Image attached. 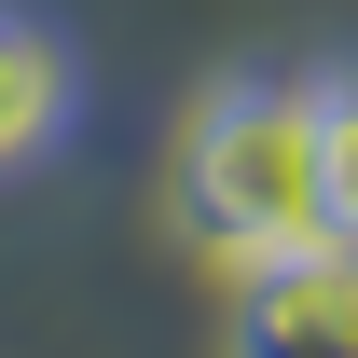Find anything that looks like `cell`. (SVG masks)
Masks as SVG:
<instances>
[{
	"instance_id": "obj_1",
	"label": "cell",
	"mask_w": 358,
	"mask_h": 358,
	"mask_svg": "<svg viewBox=\"0 0 358 358\" xmlns=\"http://www.w3.org/2000/svg\"><path fill=\"white\" fill-rule=\"evenodd\" d=\"M179 207L234 275L275 262V248H317L331 234V207H317V83H262V69L221 83L179 138Z\"/></svg>"
},
{
	"instance_id": "obj_2",
	"label": "cell",
	"mask_w": 358,
	"mask_h": 358,
	"mask_svg": "<svg viewBox=\"0 0 358 358\" xmlns=\"http://www.w3.org/2000/svg\"><path fill=\"white\" fill-rule=\"evenodd\" d=\"M234 358H358V248H345V234L248 262V317H234Z\"/></svg>"
},
{
	"instance_id": "obj_3",
	"label": "cell",
	"mask_w": 358,
	"mask_h": 358,
	"mask_svg": "<svg viewBox=\"0 0 358 358\" xmlns=\"http://www.w3.org/2000/svg\"><path fill=\"white\" fill-rule=\"evenodd\" d=\"M69 110H83L69 42H55L42 14H14V0H0V179H14V166H42L55 138H69Z\"/></svg>"
},
{
	"instance_id": "obj_4",
	"label": "cell",
	"mask_w": 358,
	"mask_h": 358,
	"mask_svg": "<svg viewBox=\"0 0 358 358\" xmlns=\"http://www.w3.org/2000/svg\"><path fill=\"white\" fill-rule=\"evenodd\" d=\"M317 207H331V234L358 248V83L345 69L317 83Z\"/></svg>"
}]
</instances>
